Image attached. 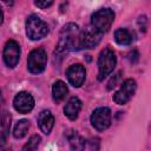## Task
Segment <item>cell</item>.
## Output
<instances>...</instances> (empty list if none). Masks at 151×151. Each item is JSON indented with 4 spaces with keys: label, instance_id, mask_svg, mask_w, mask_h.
<instances>
[{
    "label": "cell",
    "instance_id": "obj_1",
    "mask_svg": "<svg viewBox=\"0 0 151 151\" xmlns=\"http://www.w3.org/2000/svg\"><path fill=\"white\" fill-rule=\"evenodd\" d=\"M79 35H80V31H79L78 25L70 22L66 26H64L60 38H59V41H58L57 52L65 53V52H70L72 50L78 48Z\"/></svg>",
    "mask_w": 151,
    "mask_h": 151
},
{
    "label": "cell",
    "instance_id": "obj_2",
    "mask_svg": "<svg viewBox=\"0 0 151 151\" xmlns=\"http://www.w3.org/2000/svg\"><path fill=\"white\" fill-rule=\"evenodd\" d=\"M114 20V13L110 8H101L91 15V27L99 33H105L111 28Z\"/></svg>",
    "mask_w": 151,
    "mask_h": 151
},
{
    "label": "cell",
    "instance_id": "obj_3",
    "mask_svg": "<svg viewBox=\"0 0 151 151\" xmlns=\"http://www.w3.org/2000/svg\"><path fill=\"white\" fill-rule=\"evenodd\" d=\"M48 26L38 15L32 14L26 20V34L31 40H39L47 35Z\"/></svg>",
    "mask_w": 151,
    "mask_h": 151
},
{
    "label": "cell",
    "instance_id": "obj_4",
    "mask_svg": "<svg viewBox=\"0 0 151 151\" xmlns=\"http://www.w3.org/2000/svg\"><path fill=\"white\" fill-rule=\"evenodd\" d=\"M117 58L113 51L110 48H105L100 52L98 58V79L103 80L106 78L116 67Z\"/></svg>",
    "mask_w": 151,
    "mask_h": 151
},
{
    "label": "cell",
    "instance_id": "obj_5",
    "mask_svg": "<svg viewBox=\"0 0 151 151\" xmlns=\"http://www.w3.org/2000/svg\"><path fill=\"white\" fill-rule=\"evenodd\" d=\"M47 64V54L45 50L42 48H35L33 50L27 59V68L33 74L41 73Z\"/></svg>",
    "mask_w": 151,
    "mask_h": 151
},
{
    "label": "cell",
    "instance_id": "obj_6",
    "mask_svg": "<svg viewBox=\"0 0 151 151\" xmlns=\"http://www.w3.org/2000/svg\"><path fill=\"white\" fill-rule=\"evenodd\" d=\"M91 124L98 131H104L111 125V110L109 107H98L91 114Z\"/></svg>",
    "mask_w": 151,
    "mask_h": 151
},
{
    "label": "cell",
    "instance_id": "obj_7",
    "mask_svg": "<svg viewBox=\"0 0 151 151\" xmlns=\"http://www.w3.org/2000/svg\"><path fill=\"white\" fill-rule=\"evenodd\" d=\"M136 88H137L136 80L134 79H126L122 84L120 88L113 94V101L118 105L126 104L132 98V96L134 94Z\"/></svg>",
    "mask_w": 151,
    "mask_h": 151
},
{
    "label": "cell",
    "instance_id": "obj_8",
    "mask_svg": "<svg viewBox=\"0 0 151 151\" xmlns=\"http://www.w3.org/2000/svg\"><path fill=\"white\" fill-rule=\"evenodd\" d=\"M101 33L97 32L93 27H87L79 35V45L78 48H93L96 47L101 39Z\"/></svg>",
    "mask_w": 151,
    "mask_h": 151
},
{
    "label": "cell",
    "instance_id": "obj_9",
    "mask_svg": "<svg viewBox=\"0 0 151 151\" xmlns=\"http://www.w3.org/2000/svg\"><path fill=\"white\" fill-rule=\"evenodd\" d=\"M20 58V46L15 40H8L4 48V61L5 64L13 68L19 63Z\"/></svg>",
    "mask_w": 151,
    "mask_h": 151
},
{
    "label": "cell",
    "instance_id": "obj_10",
    "mask_svg": "<svg viewBox=\"0 0 151 151\" xmlns=\"http://www.w3.org/2000/svg\"><path fill=\"white\" fill-rule=\"evenodd\" d=\"M14 109L20 113H28L34 107V98L26 91L19 92L13 99Z\"/></svg>",
    "mask_w": 151,
    "mask_h": 151
},
{
    "label": "cell",
    "instance_id": "obj_11",
    "mask_svg": "<svg viewBox=\"0 0 151 151\" xmlns=\"http://www.w3.org/2000/svg\"><path fill=\"white\" fill-rule=\"evenodd\" d=\"M66 76L68 79V83L74 86V87H79L83 85L84 80H85V76H86V71L84 68L83 65L80 64H74L71 65L67 71H66Z\"/></svg>",
    "mask_w": 151,
    "mask_h": 151
},
{
    "label": "cell",
    "instance_id": "obj_12",
    "mask_svg": "<svg viewBox=\"0 0 151 151\" xmlns=\"http://www.w3.org/2000/svg\"><path fill=\"white\" fill-rule=\"evenodd\" d=\"M38 125H39V129L41 130V132H44L45 134H48L52 131L53 125H54L53 114L48 110L41 111L38 117Z\"/></svg>",
    "mask_w": 151,
    "mask_h": 151
},
{
    "label": "cell",
    "instance_id": "obj_13",
    "mask_svg": "<svg viewBox=\"0 0 151 151\" xmlns=\"http://www.w3.org/2000/svg\"><path fill=\"white\" fill-rule=\"evenodd\" d=\"M81 110V101L78 97H72L70 98V100L66 103L65 107H64V113L65 116L71 119V120H76L78 118V114Z\"/></svg>",
    "mask_w": 151,
    "mask_h": 151
},
{
    "label": "cell",
    "instance_id": "obj_14",
    "mask_svg": "<svg viewBox=\"0 0 151 151\" xmlns=\"http://www.w3.org/2000/svg\"><path fill=\"white\" fill-rule=\"evenodd\" d=\"M11 120L12 117L6 110L0 111V143H5L8 137L11 129Z\"/></svg>",
    "mask_w": 151,
    "mask_h": 151
},
{
    "label": "cell",
    "instance_id": "obj_15",
    "mask_svg": "<svg viewBox=\"0 0 151 151\" xmlns=\"http://www.w3.org/2000/svg\"><path fill=\"white\" fill-rule=\"evenodd\" d=\"M67 139L70 142L71 151H84L85 149V139L74 130H71L67 133Z\"/></svg>",
    "mask_w": 151,
    "mask_h": 151
},
{
    "label": "cell",
    "instance_id": "obj_16",
    "mask_svg": "<svg viewBox=\"0 0 151 151\" xmlns=\"http://www.w3.org/2000/svg\"><path fill=\"white\" fill-rule=\"evenodd\" d=\"M67 92H68V88L66 84L61 80H57L52 86V97L57 103H60L61 100H64Z\"/></svg>",
    "mask_w": 151,
    "mask_h": 151
},
{
    "label": "cell",
    "instance_id": "obj_17",
    "mask_svg": "<svg viewBox=\"0 0 151 151\" xmlns=\"http://www.w3.org/2000/svg\"><path fill=\"white\" fill-rule=\"evenodd\" d=\"M114 40L118 45H130L132 42V35L126 28H118L114 32Z\"/></svg>",
    "mask_w": 151,
    "mask_h": 151
},
{
    "label": "cell",
    "instance_id": "obj_18",
    "mask_svg": "<svg viewBox=\"0 0 151 151\" xmlns=\"http://www.w3.org/2000/svg\"><path fill=\"white\" fill-rule=\"evenodd\" d=\"M28 129H29V123H28V120L21 119V120H19V122L15 124L14 130H13V136H14L17 139L24 138V137L27 134Z\"/></svg>",
    "mask_w": 151,
    "mask_h": 151
},
{
    "label": "cell",
    "instance_id": "obj_19",
    "mask_svg": "<svg viewBox=\"0 0 151 151\" xmlns=\"http://www.w3.org/2000/svg\"><path fill=\"white\" fill-rule=\"evenodd\" d=\"M39 143H40V137H39V136H37V134H34V136H32V137L29 138V140H28L27 145H28V146L34 151V150L38 147Z\"/></svg>",
    "mask_w": 151,
    "mask_h": 151
},
{
    "label": "cell",
    "instance_id": "obj_20",
    "mask_svg": "<svg viewBox=\"0 0 151 151\" xmlns=\"http://www.w3.org/2000/svg\"><path fill=\"white\" fill-rule=\"evenodd\" d=\"M138 26H139V29L140 31H143V32L146 31V28H147V19H146L145 15L139 17V19H138Z\"/></svg>",
    "mask_w": 151,
    "mask_h": 151
},
{
    "label": "cell",
    "instance_id": "obj_21",
    "mask_svg": "<svg viewBox=\"0 0 151 151\" xmlns=\"http://www.w3.org/2000/svg\"><path fill=\"white\" fill-rule=\"evenodd\" d=\"M119 77H120V72H118V73H116L112 78H111V80L109 81V84H107V90H112L114 86H116V84H117V80L119 79Z\"/></svg>",
    "mask_w": 151,
    "mask_h": 151
},
{
    "label": "cell",
    "instance_id": "obj_22",
    "mask_svg": "<svg viewBox=\"0 0 151 151\" xmlns=\"http://www.w3.org/2000/svg\"><path fill=\"white\" fill-rule=\"evenodd\" d=\"M34 5L38 6V7H40V8H47V7H50V6L53 5V1H51V0L50 1H35Z\"/></svg>",
    "mask_w": 151,
    "mask_h": 151
},
{
    "label": "cell",
    "instance_id": "obj_23",
    "mask_svg": "<svg viewBox=\"0 0 151 151\" xmlns=\"http://www.w3.org/2000/svg\"><path fill=\"white\" fill-rule=\"evenodd\" d=\"M2 21H4V12H2V8L0 6V25L2 24Z\"/></svg>",
    "mask_w": 151,
    "mask_h": 151
},
{
    "label": "cell",
    "instance_id": "obj_24",
    "mask_svg": "<svg viewBox=\"0 0 151 151\" xmlns=\"http://www.w3.org/2000/svg\"><path fill=\"white\" fill-rule=\"evenodd\" d=\"M21 151H33V150H32V149H31V147H29V146L26 144V145L22 147V150H21Z\"/></svg>",
    "mask_w": 151,
    "mask_h": 151
},
{
    "label": "cell",
    "instance_id": "obj_25",
    "mask_svg": "<svg viewBox=\"0 0 151 151\" xmlns=\"http://www.w3.org/2000/svg\"><path fill=\"white\" fill-rule=\"evenodd\" d=\"M1 103H2V96H1V91H0V105H1Z\"/></svg>",
    "mask_w": 151,
    "mask_h": 151
}]
</instances>
